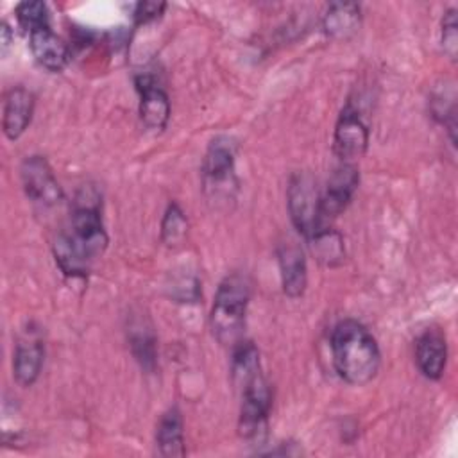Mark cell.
Returning <instances> with one entry per match:
<instances>
[{"label":"cell","instance_id":"obj_14","mask_svg":"<svg viewBox=\"0 0 458 458\" xmlns=\"http://www.w3.org/2000/svg\"><path fill=\"white\" fill-rule=\"evenodd\" d=\"M277 259L284 293L292 299L301 297L308 283V268L301 247L295 243H281L277 249Z\"/></svg>","mask_w":458,"mask_h":458},{"label":"cell","instance_id":"obj_6","mask_svg":"<svg viewBox=\"0 0 458 458\" xmlns=\"http://www.w3.org/2000/svg\"><path fill=\"white\" fill-rule=\"evenodd\" d=\"M242 408H240V435L247 440H261L267 433L268 411H270V388L265 377L256 374L242 386Z\"/></svg>","mask_w":458,"mask_h":458},{"label":"cell","instance_id":"obj_3","mask_svg":"<svg viewBox=\"0 0 458 458\" xmlns=\"http://www.w3.org/2000/svg\"><path fill=\"white\" fill-rule=\"evenodd\" d=\"M250 301V281L247 276L234 272L220 283L209 315L213 336L222 344L234 347L243 340L245 313Z\"/></svg>","mask_w":458,"mask_h":458},{"label":"cell","instance_id":"obj_24","mask_svg":"<svg viewBox=\"0 0 458 458\" xmlns=\"http://www.w3.org/2000/svg\"><path fill=\"white\" fill-rule=\"evenodd\" d=\"M11 45V36H9V27L5 23H2V54H5V50Z\"/></svg>","mask_w":458,"mask_h":458},{"label":"cell","instance_id":"obj_22","mask_svg":"<svg viewBox=\"0 0 458 458\" xmlns=\"http://www.w3.org/2000/svg\"><path fill=\"white\" fill-rule=\"evenodd\" d=\"M442 47L444 52L451 57L456 59V50H458V21H456V9L445 11L442 18Z\"/></svg>","mask_w":458,"mask_h":458},{"label":"cell","instance_id":"obj_10","mask_svg":"<svg viewBox=\"0 0 458 458\" xmlns=\"http://www.w3.org/2000/svg\"><path fill=\"white\" fill-rule=\"evenodd\" d=\"M136 89L140 93L141 123L152 132H161L170 118L168 95L150 75H138Z\"/></svg>","mask_w":458,"mask_h":458},{"label":"cell","instance_id":"obj_23","mask_svg":"<svg viewBox=\"0 0 458 458\" xmlns=\"http://www.w3.org/2000/svg\"><path fill=\"white\" fill-rule=\"evenodd\" d=\"M165 7H166V4H163V2H138L134 7V13H132L134 23L141 25V23L157 20L163 14Z\"/></svg>","mask_w":458,"mask_h":458},{"label":"cell","instance_id":"obj_7","mask_svg":"<svg viewBox=\"0 0 458 458\" xmlns=\"http://www.w3.org/2000/svg\"><path fill=\"white\" fill-rule=\"evenodd\" d=\"M21 184L30 202L41 208H52L63 200V190L52 166L43 156H29L20 166Z\"/></svg>","mask_w":458,"mask_h":458},{"label":"cell","instance_id":"obj_2","mask_svg":"<svg viewBox=\"0 0 458 458\" xmlns=\"http://www.w3.org/2000/svg\"><path fill=\"white\" fill-rule=\"evenodd\" d=\"M333 365L351 385H365L379 370L381 354L376 338L356 320H342L331 335Z\"/></svg>","mask_w":458,"mask_h":458},{"label":"cell","instance_id":"obj_8","mask_svg":"<svg viewBox=\"0 0 458 458\" xmlns=\"http://www.w3.org/2000/svg\"><path fill=\"white\" fill-rule=\"evenodd\" d=\"M369 147V127L361 120L360 113L347 104L336 120L333 150L342 163H352L360 159Z\"/></svg>","mask_w":458,"mask_h":458},{"label":"cell","instance_id":"obj_20","mask_svg":"<svg viewBox=\"0 0 458 458\" xmlns=\"http://www.w3.org/2000/svg\"><path fill=\"white\" fill-rule=\"evenodd\" d=\"M186 233H188V218L184 211L175 202H172L165 211V216L161 222V238L168 247H175L182 243V240L186 238Z\"/></svg>","mask_w":458,"mask_h":458},{"label":"cell","instance_id":"obj_16","mask_svg":"<svg viewBox=\"0 0 458 458\" xmlns=\"http://www.w3.org/2000/svg\"><path fill=\"white\" fill-rule=\"evenodd\" d=\"M127 340L134 358L147 370H152L156 365V336L147 317L132 315L127 326Z\"/></svg>","mask_w":458,"mask_h":458},{"label":"cell","instance_id":"obj_1","mask_svg":"<svg viewBox=\"0 0 458 458\" xmlns=\"http://www.w3.org/2000/svg\"><path fill=\"white\" fill-rule=\"evenodd\" d=\"M107 247L100 209L89 195L77 199L70 220V231L55 240L54 252L61 270L68 276H84L89 263Z\"/></svg>","mask_w":458,"mask_h":458},{"label":"cell","instance_id":"obj_21","mask_svg":"<svg viewBox=\"0 0 458 458\" xmlns=\"http://www.w3.org/2000/svg\"><path fill=\"white\" fill-rule=\"evenodd\" d=\"M16 20L18 23L30 34L41 29L50 27V14L45 2L32 0V2H21L16 5Z\"/></svg>","mask_w":458,"mask_h":458},{"label":"cell","instance_id":"obj_5","mask_svg":"<svg viewBox=\"0 0 458 458\" xmlns=\"http://www.w3.org/2000/svg\"><path fill=\"white\" fill-rule=\"evenodd\" d=\"M286 199L292 224L304 238H311L322 227L320 193L311 175L306 172L293 174L288 184Z\"/></svg>","mask_w":458,"mask_h":458},{"label":"cell","instance_id":"obj_19","mask_svg":"<svg viewBox=\"0 0 458 458\" xmlns=\"http://www.w3.org/2000/svg\"><path fill=\"white\" fill-rule=\"evenodd\" d=\"M310 240L311 250L315 254V258L327 265V267H335L340 265L344 261V240L342 236L327 227H320Z\"/></svg>","mask_w":458,"mask_h":458},{"label":"cell","instance_id":"obj_17","mask_svg":"<svg viewBox=\"0 0 458 458\" xmlns=\"http://www.w3.org/2000/svg\"><path fill=\"white\" fill-rule=\"evenodd\" d=\"M156 447L161 456H184V433L181 411L174 406L161 417L156 431Z\"/></svg>","mask_w":458,"mask_h":458},{"label":"cell","instance_id":"obj_13","mask_svg":"<svg viewBox=\"0 0 458 458\" xmlns=\"http://www.w3.org/2000/svg\"><path fill=\"white\" fill-rule=\"evenodd\" d=\"M29 47L34 59L50 72H61L70 61L68 45L50 27L30 32Z\"/></svg>","mask_w":458,"mask_h":458},{"label":"cell","instance_id":"obj_25","mask_svg":"<svg viewBox=\"0 0 458 458\" xmlns=\"http://www.w3.org/2000/svg\"><path fill=\"white\" fill-rule=\"evenodd\" d=\"M431 102H437V104H442V100L437 97L435 100H431ZM433 113H435V116H438V118H442V114H444V106H440V107H433ZM445 114H449V118H454V107H451L449 109V113L445 111Z\"/></svg>","mask_w":458,"mask_h":458},{"label":"cell","instance_id":"obj_4","mask_svg":"<svg viewBox=\"0 0 458 458\" xmlns=\"http://www.w3.org/2000/svg\"><path fill=\"white\" fill-rule=\"evenodd\" d=\"M236 143L229 136L215 138L202 159L204 190L213 200H233L236 190L234 177Z\"/></svg>","mask_w":458,"mask_h":458},{"label":"cell","instance_id":"obj_9","mask_svg":"<svg viewBox=\"0 0 458 458\" xmlns=\"http://www.w3.org/2000/svg\"><path fill=\"white\" fill-rule=\"evenodd\" d=\"M360 182V174L354 163H340L329 181L324 195H320V213L324 218L338 216L351 202Z\"/></svg>","mask_w":458,"mask_h":458},{"label":"cell","instance_id":"obj_18","mask_svg":"<svg viewBox=\"0 0 458 458\" xmlns=\"http://www.w3.org/2000/svg\"><path fill=\"white\" fill-rule=\"evenodd\" d=\"M360 27V5L351 2L331 4L324 16L326 34L331 38H347Z\"/></svg>","mask_w":458,"mask_h":458},{"label":"cell","instance_id":"obj_15","mask_svg":"<svg viewBox=\"0 0 458 458\" xmlns=\"http://www.w3.org/2000/svg\"><path fill=\"white\" fill-rule=\"evenodd\" d=\"M45 358V347L41 340L34 335L23 336L14 349V360H13V374L18 385L30 386L43 367Z\"/></svg>","mask_w":458,"mask_h":458},{"label":"cell","instance_id":"obj_11","mask_svg":"<svg viewBox=\"0 0 458 458\" xmlns=\"http://www.w3.org/2000/svg\"><path fill=\"white\" fill-rule=\"evenodd\" d=\"M34 113V95L23 88L14 86L5 93L2 127L9 140H18L29 127Z\"/></svg>","mask_w":458,"mask_h":458},{"label":"cell","instance_id":"obj_12","mask_svg":"<svg viewBox=\"0 0 458 458\" xmlns=\"http://www.w3.org/2000/svg\"><path fill=\"white\" fill-rule=\"evenodd\" d=\"M415 360L419 370L428 379H440L447 361L445 336L438 329H426L415 344Z\"/></svg>","mask_w":458,"mask_h":458}]
</instances>
